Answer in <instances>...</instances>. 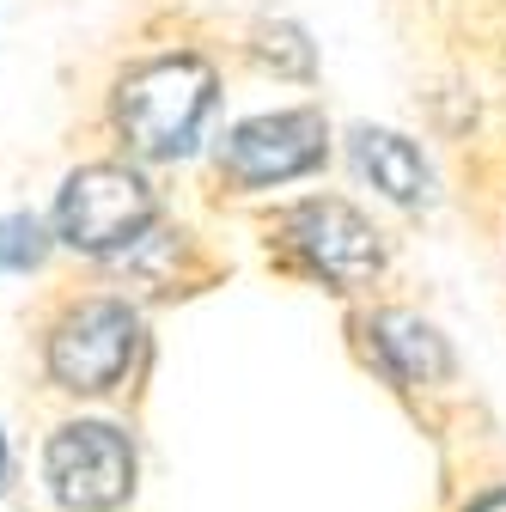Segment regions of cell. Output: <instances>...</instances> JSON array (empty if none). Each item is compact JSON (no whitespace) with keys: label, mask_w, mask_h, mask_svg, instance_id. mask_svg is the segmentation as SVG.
I'll return each mask as SVG.
<instances>
[{"label":"cell","mask_w":506,"mask_h":512,"mask_svg":"<svg viewBox=\"0 0 506 512\" xmlns=\"http://www.w3.org/2000/svg\"><path fill=\"white\" fill-rule=\"evenodd\" d=\"M43 476L68 512H110L135 488V452L110 421H68L43 452Z\"/></svg>","instance_id":"cell-4"},{"label":"cell","mask_w":506,"mask_h":512,"mask_svg":"<svg viewBox=\"0 0 506 512\" xmlns=\"http://www.w3.org/2000/svg\"><path fill=\"white\" fill-rule=\"evenodd\" d=\"M135 348H141V317L122 299H86L61 317L55 336H49V378L61 391L98 397L110 384H122Z\"/></svg>","instance_id":"cell-3"},{"label":"cell","mask_w":506,"mask_h":512,"mask_svg":"<svg viewBox=\"0 0 506 512\" xmlns=\"http://www.w3.org/2000/svg\"><path fill=\"white\" fill-rule=\"evenodd\" d=\"M7 470H13V452H7V433H0V494H7Z\"/></svg>","instance_id":"cell-12"},{"label":"cell","mask_w":506,"mask_h":512,"mask_svg":"<svg viewBox=\"0 0 506 512\" xmlns=\"http://www.w3.org/2000/svg\"><path fill=\"white\" fill-rule=\"evenodd\" d=\"M43 263V226L31 214H0V269H37Z\"/></svg>","instance_id":"cell-10"},{"label":"cell","mask_w":506,"mask_h":512,"mask_svg":"<svg viewBox=\"0 0 506 512\" xmlns=\"http://www.w3.org/2000/svg\"><path fill=\"white\" fill-rule=\"evenodd\" d=\"M324 116L318 110H275L250 116L220 141V171L238 183H287L324 165Z\"/></svg>","instance_id":"cell-5"},{"label":"cell","mask_w":506,"mask_h":512,"mask_svg":"<svg viewBox=\"0 0 506 512\" xmlns=\"http://www.w3.org/2000/svg\"><path fill=\"white\" fill-rule=\"evenodd\" d=\"M257 55L269 61L275 74H293V80L311 74V43H305L293 25H263V31H257Z\"/></svg>","instance_id":"cell-9"},{"label":"cell","mask_w":506,"mask_h":512,"mask_svg":"<svg viewBox=\"0 0 506 512\" xmlns=\"http://www.w3.org/2000/svg\"><path fill=\"white\" fill-rule=\"evenodd\" d=\"M372 342H378V360H385V372L403 378V384H433V378L452 372L446 336H439L433 324H421V317H409V311L372 317Z\"/></svg>","instance_id":"cell-7"},{"label":"cell","mask_w":506,"mask_h":512,"mask_svg":"<svg viewBox=\"0 0 506 512\" xmlns=\"http://www.w3.org/2000/svg\"><path fill=\"white\" fill-rule=\"evenodd\" d=\"M470 512H506V488H494V494H482Z\"/></svg>","instance_id":"cell-11"},{"label":"cell","mask_w":506,"mask_h":512,"mask_svg":"<svg viewBox=\"0 0 506 512\" xmlns=\"http://www.w3.org/2000/svg\"><path fill=\"white\" fill-rule=\"evenodd\" d=\"M287 238L305 263L336 287H360L378 269V232L348 202H299L287 214Z\"/></svg>","instance_id":"cell-6"},{"label":"cell","mask_w":506,"mask_h":512,"mask_svg":"<svg viewBox=\"0 0 506 512\" xmlns=\"http://www.w3.org/2000/svg\"><path fill=\"white\" fill-rule=\"evenodd\" d=\"M153 226V189L129 165H86L55 196V238L86 256H110Z\"/></svg>","instance_id":"cell-2"},{"label":"cell","mask_w":506,"mask_h":512,"mask_svg":"<svg viewBox=\"0 0 506 512\" xmlns=\"http://www.w3.org/2000/svg\"><path fill=\"white\" fill-rule=\"evenodd\" d=\"M354 165L372 177V189H385L391 202H403V208L427 202V159L397 128H354Z\"/></svg>","instance_id":"cell-8"},{"label":"cell","mask_w":506,"mask_h":512,"mask_svg":"<svg viewBox=\"0 0 506 512\" xmlns=\"http://www.w3.org/2000/svg\"><path fill=\"white\" fill-rule=\"evenodd\" d=\"M208 110H214V68L202 55L141 61L116 92V122L129 128V141L153 159H177V153L196 147Z\"/></svg>","instance_id":"cell-1"}]
</instances>
